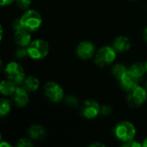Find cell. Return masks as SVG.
<instances>
[{
	"mask_svg": "<svg viewBox=\"0 0 147 147\" xmlns=\"http://www.w3.org/2000/svg\"><path fill=\"white\" fill-rule=\"evenodd\" d=\"M23 84H24V88L28 91H35L39 88V80L32 76L25 78Z\"/></svg>",
	"mask_w": 147,
	"mask_h": 147,
	"instance_id": "cell-16",
	"label": "cell"
},
{
	"mask_svg": "<svg viewBox=\"0 0 147 147\" xmlns=\"http://www.w3.org/2000/svg\"><path fill=\"white\" fill-rule=\"evenodd\" d=\"M5 74L8 79L12 81L15 84H21L25 79L23 68L16 62H10L6 65Z\"/></svg>",
	"mask_w": 147,
	"mask_h": 147,
	"instance_id": "cell-5",
	"label": "cell"
},
{
	"mask_svg": "<svg viewBox=\"0 0 147 147\" xmlns=\"http://www.w3.org/2000/svg\"><path fill=\"white\" fill-rule=\"evenodd\" d=\"M21 22L23 28L28 31H35L41 25V16L34 9L26 11L21 17Z\"/></svg>",
	"mask_w": 147,
	"mask_h": 147,
	"instance_id": "cell-2",
	"label": "cell"
},
{
	"mask_svg": "<svg viewBox=\"0 0 147 147\" xmlns=\"http://www.w3.org/2000/svg\"><path fill=\"white\" fill-rule=\"evenodd\" d=\"M142 146L147 147V139H146V140H144V142H143V144H142Z\"/></svg>",
	"mask_w": 147,
	"mask_h": 147,
	"instance_id": "cell-31",
	"label": "cell"
},
{
	"mask_svg": "<svg viewBox=\"0 0 147 147\" xmlns=\"http://www.w3.org/2000/svg\"><path fill=\"white\" fill-rule=\"evenodd\" d=\"M147 98V92L146 90L139 85H136L128 91L127 101L129 105L133 107H139L142 105Z\"/></svg>",
	"mask_w": 147,
	"mask_h": 147,
	"instance_id": "cell-6",
	"label": "cell"
},
{
	"mask_svg": "<svg viewBox=\"0 0 147 147\" xmlns=\"http://www.w3.org/2000/svg\"><path fill=\"white\" fill-rule=\"evenodd\" d=\"M16 90L15 84L10 80H3L0 84V91L3 95L11 96Z\"/></svg>",
	"mask_w": 147,
	"mask_h": 147,
	"instance_id": "cell-15",
	"label": "cell"
},
{
	"mask_svg": "<svg viewBox=\"0 0 147 147\" xmlns=\"http://www.w3.org/2000/svg\"><path fill=\"white\" fill-rule=\"evenodd\" d=\"M116 57V51L114 47L105 46L100 48L96 56L95 62L99 66H106L114 62Z\"/></svg>",
	"mask_w": 147,
	"mask_h": 147,
	"instance_id": "cell-4",
	"label": "cell"
},
{
	"mask_svg": "<svg viewBox=\"0 0 147 147\" xmlns=\"http://www.w3.org/2000/svg\"><path fill=\"white\" fill-rule=\"evenodd\" d=\"M123 146H131V147L142 146V145H141V144H140V143H138V142H135V141H134V140H130V141H128V142H126Z\"/></svg>",
	"mask_w": 147,
	"mask_h": 147,
	"instance_id": "cell-26",
	"label": "cell"
},
{
	"mask_svg": "<svg viewBox=\"0 0 147 147\" xmlns=\"http://www.w3.org/2000/svg\"><path fill=\"white\" fill-rule=\"evenodd\" d=\"M16 4L22 9H28L31 3V0H16Z\"/></svg>",
	"mask_w": 147,
	"mask_h": 147,
	"instance_id": "cell-22",
	"label": "cell"
},
{
	"mask_svg": "<svg viewBox=\"0 0 147 147\" xmlns=\"http://www.w3.org/2000/svg\"><path fill=\"white\" fill-rule=\"evenodd\" d=\"M101 108L99 104L92 100H88L85 101L83 108H82V114L87 119H94L100 113Z\"/></svg>",
	"mask_w": 147,
	"mask_h": 147,
	"instance_id": "cell-8",
	"label": "cell"
},
{
	"mask_svg": "<svg viewBox=\"0 0 147 147\" xmlns=\"http://www.w3.org/2000/svg\"><path fill=\"white\" fill-rule=\"evenodd\" d=\"M17 146L18 147H31L33 146L32 143L30 142V140H28V139H21L18 140L17 142Z\"/></svg>",
	"mask_w": 147,
	"mask_h": 147,
	"instance_id": "cell-21",
	"label": "cell"
},
{
	"mask_svg": "<svg viewBox=\"0 0 147 147\" xmlns=\"http://www.w3.org/2000/svg\"><path fill=\"white\" fill-rule=\"evenodd\" d=\"M49 51L48 43L43 40H35L28 46V56L33 59H40L45 58Z\"/></svg>",
	"mask_w": 147,
	"mask_h": 147,
	"instance_id": "cell-1",
	"label": "cell"
},
{
	"mask_svg": "<svg viewBox=\"0 0 147 147\" xmlns=\"http://www.w3.org/2000/svg\"><path fill=\"white\" fill-rule=\"evenodd\" d=\"M44 92L46 96L53 102H59L63 98L62 88L54 82H48L44 86Z\"/></svg>",
	"mask_w": 147,
	"mask_h": 147,
	"instance_id": "cell-7",
	"label": "cell"
},
{
	"mask_svg": "<svg viewBox=\"0 0 147 147\" xmlns=\"http://www.w3.org/2000/svg\"><path fill=\"white\" fill-rule=\"evenodd\" d=\"M131 73L135 77L137 78L138 79H140V78L143 77V75L145 74V72L146 71V65L142 64V63H136V64H134L130 70Z\"/></svg>",
	"mask_w": 147,
	"mask_h": 147,
	"instance_id": "cell-17",
	"label": "cell"
},
{
	"mask_svg": "<svg viewBox=\"0 0 147 147\" xmlns=\"http://www.w3.org/2000/svg\"><path fill=\"white\" fill-rule=\"evenodd\" d=\"M77 54L83 59H89L95 54V47L90 41H83L78 46Z\"/></svg>",
	"mask_w": 147,
	"mask_h": 147,
	"instance_id": "cell-9",
	"label": "cell"
},
{
	"mask_svg": "<svg viewBox=\"0 0 147 147\" xmlns=\"http://www.w3.org/2000/svg\"><path fill=\"white\" fill-rule=\"evenodd\" d=\"M112 112V109L108 105H104L101 108V110H100V113L102 115H109Z\"/></svg>",
	"mask_w": 147,
	"mask_h": 147,
	"instance_id": "cell-24",
	"label": "cell"
},
{
	"mask_svg": "<svg viewBox=\"0 0 147 147\" xmlns=\"http://www.w3.org/2000/svg\"><path fill=\"white\" fill-rule=\"evenodd\" d=\"M16 55L18 59H24L27 55H28V49H24V48H19L16 50Z\"/></svg>",
	"mask_w": 147,
	"mask_h": 147,
	"instance_id": "cell-23",
	"label": "cell"
},
{
	"mask_svg": "<svg viewBox=\"0 0 147 147\" xmlns=\"http://www.w3.org/2000/svg\"><path fill=\"white\" fill-rule=\"evenodd\" d=\"M127 70L126 69V67L124 65H122L121 64H118L115 65L113 69H112V73L114 75V77L115 78H117L118 80H120V78L122 77V75L127 71Z\"/></svg>",
	"mask_w": 147,
	"mask_h": 147,
	"instance_id": "cell-18",
	"label": "cell"
},
{
	"mask_svg": "<svg viewBox=\"0 0 147 147\" xmlns=\"http://www.w3.org/2000/svg\"><path fill=\"white\" fill-rule=\"evenodd\" d=\"M13 28H14V29H15L16 31V30H19V29L23 28L22 24V22H21V19L15 20V21L13 22Z\"/></svg>",
	"mask_w": 147,
	"mask_h": 147,
	"instance_id": "cell-25",
	"label": "cell"
},
{
	"mask_svg": "<svg viewBox=\"0 0 147 147\" xmlns=\"http://www.w3.org/2000/svg\"><path fill=\"white\" fill-rule=\"evenodd\" d=\"M28 134L33 140H41L46 135V130L41 126L34 125L28 129Z\"/></svg>",
	"mask_w": 147,
	"mask_h": 147,
	"instance_id": "cell-14",
	"label": "cell"
},
{
	"mask_svg": "<svg viewBox=\"0 0 147 147\" xmlns=\"http://www.w3.org/2000/svg\"><path fill=\"white\" fill-rule=\"evenodd\" d=\"M65 103L70 106V107H75L78 104V99L74 96H68L66 99H65Z\"/></svg>",
	"mask_w": 147,
	"mask_h": 147,
	"instance_id": "cell-20",
	"label": "cell"
},
{
	"mask_svg": "<svg viewBox=\"0 0 147 147\" xmlns=\"http://www.w3.org/2000/svg\"><path fill=\"white\" fill-rule=\"evenodd\" d=\"M135 127L134 126L128 121H121L115 127V134L118 140L122 142H128L133 140L135 136Z\"/></svg>",
	"mask_w": 147,
	"mask_h": 147,
	"instance_id": "cell-3",
	"label": "cell"
},
{
	"mask_svg": "<svg viewBox=\"0 0 147 147\" xmlns=\"http://www.w3.org/2000/svg\"><path fill=\"white\" fill-rule=\"evenodd\" d=\"M10 111V103L5 99H2L0 102V115L4 116Z\"/></svg>",
	"mask_w": 147,
	"mask_h": 147,
	"instance_id": "cell-19",
	"label": "cell"
},
{
	"mask_svg": "<svg viewBox=\"0 0 147 147\" xmlns=\"http://www.w3.org/2000/svg\"><path fill=\"white\" fill-rule=\"evenodd\" d=\"M13 0H1V5L3 6V5H7V4H9L10 3H12Z\"/></svg>",
	"mask_w": 147,
	"mask_h": 147,
	"instance_id": "cell-27",
	"label": "cell"
},
{
	"mask_svg": "<svg viewBox=\"0 0 147 147\" xmlns=\"http://www.w3.org/2000/svg\"><path fill=\"white\" fill-rule=\"evenodd\" d=\"M91 146H104L103 144H99V143H95V144H92Z\"/></svg>",
	"mask_w": 147,
	"mask_h": 147,
	"instance_id": "cell-29",
	"label": "cell"
},
{
	"mask_svg": "<svg viewBox=\"0 0 147 147\" xmlns=\"http://www.w3.org/2000/svg\"><path fill=\"white\" fill-rule=\"evenodd\" d=\"M113 47L115 51L122 53L127 51L131 47V42L127 37L125 36H119L115 39L113 42Z\"/></svg>",
	"mask_w": 147,
	"mask_h": 147,
	"instance_id": "cell-13",
	"label": "cell"
},
{
	"mask_svg": "<svg viewBox=\"0 0 147 147\" xmlns=\"http://www.w3.org/2000/svg\"><path fill=\"white\" fill-rule=\"evenodd\" d=\"M4 146L10 147V145H9V144H8V143H6V142H2V143L0 144V147H4Z\"/></svg>",
	"mask_w": 147,
	"mask_h": 147,
	"instance_id": "cell-28",
	"label": "cell"
},
{
	"mask_svg": "<svg viewBox=\"0 0 147 147\" xmlns=\"http://www.w3.org/2000/svg\"><path fill=\"white\" fill-rule=\"evenodd\" d=\"M138 80H139V79H138L137 78H135V77L131 73V71L128 70V71H127L122 75V77L120 78V83H121V87H122L124 90L129 91L130 90H132L134 87H135V86L137 85Z\"/></svg>",
	"mask_w": 147,
	"mask_h": 147,
	"instance_id": "cell-11",
	"label": "cell"
},
{
	"mask_svg": "<svg viewBox=\"0 0 147 147\" xmlns=\"http://www.w3.org/2000/svg\"><path fill=\"white\" fill-rule=\"evenodd\" d=\"M11 97L15 104L18 107H24L28 102V95L25 88H22V87L16 88L14 93L11 95Z\"/></svg>",
	"mask_w": 147,
	"mask_h": 147,
	"instance_id": "cell-10",
	"label": "cell"
},
{
	"mask_svg": "<svg viewBox=\"0 0 147 147\" xmlns=\"http://www.w3.org/2000/svg\"><path fill=\"white\" fill-rule=\"evenodd\" d=\"M146 87H147V83H146Z\"/></svg>",
	"mask_w": 147,
	"mask_h": 147,
	"instance_id": "cell-33",
	"label": "cell"
},
{
	"mask_svg": "<svg viewBox=\"0 0 147 147\" xmlns=\"http://www.w3.org/2000/svg\"><path fill=\"white\" fill-rule=\"evenodd\" d=\"M146 72H147V62L146 63Z\"/></svg>",
	"mask_w": 147,
	"mask_h": 147,
	"instance_id": "cell-32",
	"label": "cell"
},
{
	"mask_svg": "<svg viewBox=\"0 0 147 147\" xmlns=\"http://www.w3.org/2000/svg\"><path fill=\"white\" fill-rule=\"evenodd\" d=\"M14 39L17 45L24 47L29 45L31 37H30V34L28 30H26L25 28H22V29L16 30L15 32Z\"/></svg>",
	"mask_w": 147,
	"mask_h": 147,
	"instance_id": "cell-12",
	"label": "cell"
},
{
	"mask_svg": "<svg viewBox=\"0 0 147 147\" xmlns=\"http://www.w3.org/2000/svg\"><path fill=\"white\" fill-rule=\"evenodd\" d=\"M144 36H145V40L147 41V28L145 29V32H144Z\"/></svg>",
	"mask_w": 147,
	"mask_h": 147,
	"instance_id": "cell-30",
	"label": "cell"
}]
</instances>
